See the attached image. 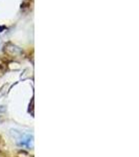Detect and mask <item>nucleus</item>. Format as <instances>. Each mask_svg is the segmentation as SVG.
<instances>
[{"mask_svg":"<svg viewBox=\"0 0 139 157\" xmlns=\"http://www.w3.org/2000/svg\"><path fill=\"white\" fill-rule=\"evenodd\" d=\"M17 143L22 147L26 148H32L34 138L30 134H19V137H17Z\"/></svg>","mask_w":139,"mask_h":157,"instance_id":"nucleus-1","label":"nucleus"}]
</instances>
